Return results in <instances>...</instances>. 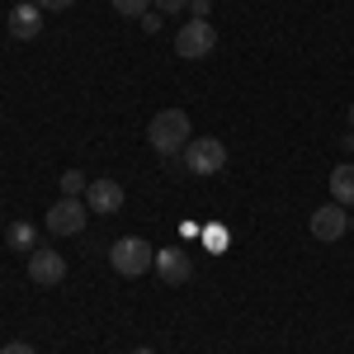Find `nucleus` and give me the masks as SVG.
Instances as JSON below:
<instances>
[{"mask_svg": "<svg viewBox=\"0 0 354 354\" xmlns=\"http://www.w3.org/2000/svg\"><path fill=\"white\" fill-rule=\"evenodd\" d=\"M189 113L185 109H161L151 123H147V142L161 151V156H180L189 147Z\"/></svg>", "mask_w": 354, "mask_h": 354, "instance_id": "1", "label": "nucleus"}, {"mask_svg": "<svg viewBox=\"0 0 354 354\" xmlns=\"http://www.w3.org/2000/svg\"><path fill=\"white\" fill-rule=\"evenodd\" d=\"M109 265L123 279H142L147 270H156V250L142 241V236H123V241L109 245Z\"/></svg>", "mask_w": 354, "mask_h": 354, "instance_id": "2", "label": "nucleus"}, {"mask_svg": "<svg viewBox=\"0 0 354 354\" xmlns=\"http://www.w3.org/2000/svg\"><path fill=\"white\" fill-rule=\"evenodd\" d=\"M180 161L189 175H218L222 165H227V147H222L218 137H189V147L180 151Z\"/></svg>", "mask_w": 354, "mask_h": 354, "instance_id": "3", "label": "nucleus"}, {"mask_svg": "<svg viewBox=\"0 0 354 354\" xmlns=\"http://www.w3.org/2000/svg\"><path fill=\"white\" fill-rule=\"evenodd\" d=\"M213 48H218V28L208 24V19H189L185 28H175V53L185 57V62L213 57Z\"/></svg>", "mask_w": 354, "mask_h": 354, "instance_id": "4", "label": "nucleus"}, {"mask_svg": "<svg viewBox=\"0 0 354 354\" xmlns=\"http://www.w3.org/2000/svg\"><path fill=\"white\" fill-rule=\"evenodd\" d=\"M85 218H90L85 198H57L53 208H48V232H53V236H81Z\"/></svg>", "mask_w": 354, "mask_h": 354, "instance_id": "5", "label": "nucleus"}, {"mask_svg": "<svg viewBox=\"0 0 354 354\" xmlns=\"http://www.w3.org/2000/svg\"><path fill=\"white\" fill-rule=\"evenodd\" d=\"M307 227H312V236H317V241H340V236L350 232V213H345L340 203H322V208L312 213Z\"/></svg>", "mask_w": 354, "mask_h": 354, "instance_id": "6", "label": "nucleus"}, {"mask_svg": "<svg viewBox=\"0 0 354 354\" xmlns=\"http://www.w3.org/2000/svg\"><path fill=\"white\" fill-rule=\"evenodd\" d=\"M28 279L43 283V288H57V283L66 279V260H62L57 250H43V245H38V250L28 255Z\"/></svg>", "mask_w": 354, "mask_h": 354, "instance_id": "7", "label": "nucleus"}, {"mask_svg": "<svg viewBox=\"0 0 354 354\" xmlns=\"http://www.w3.org/2000/svg\"><path fill=\"white\" fill-rule=\"evenodd\" d=\"M85 208L100 213V218L118 213V208H123V185H118V180H90V189H85Z\"/></svg>", "mask_w": 354, "mask_h": 354, "instance_id": "8", "label": "nucleus"}, {"mask_svg": "<svg viewBox=\"0 0 354 354\" xmlns=\"http://www.w3.org/2000/svg\"><path fill=\"white\" fill-rule=\"evenodd\" d=\"M156 274H161L165 283H189L194 260L180 250V245H165V250H156Z\"/></svg>", "mask_w": 354, "mask_h": 354, "instance_id": "9", "label": "nucleus"}, {"mask_svg": "<svg viewBox=\"0 0 354 354\" xmlns=\"http://www.w3.org/2000/svg\"><path fill=\"white\" fill-rule=\"evenodd\" d=\"M10 33L19 38V43H28V38H38L43 33V10L28 0V5H15L10 10Z\"/></svg>", "mask_w": 354, "mask_h": 354, "instance_id": "10", "label": "nucleus"}, {"mask_svg": "<svg viewBox=\"0 0 354 354\" xmlns=\"http://www.w3.org/2000/svg\"><path fill=\"white\" fill-rule=\"evenodd\" d=\"M326 185H330V203H340V208H354V165H335Z\"/></svg>", "mask_w": 354, "mask_h": 354, "instance_id": "11", "label": "nucleus"}, {"mask_svg": "<svg viewBox=\"0 0 354 354\" xmlns=\"http://www.w3.org/2000/svg\"><path fill=\"white\" fill-rule=\"evenodd\" d=\"M5 241H10V250H24V255H33V250H38V227H28V222H10Z\"/></svg>", "mask_w": 354, "mask_h": 354, "instance_id": "12", "label": "nucleus"}, {"mask_svg": "<svg viewBox=\"0 0 354 354\" xmlns=\"http://www.w3.org/2000/svg\"><path fill=\"white\" fill-rule=\"evenodd\" d=\"M62 198H85V189H90V180H85L81 170H62Z\"/></svg>", "mask_w": 354, "mask_h": 354, "instance_id": "13", "label": "nucleus"}, {"mask_svg": "<svg viewBox=\"0 0 354 354\" xmlns=\"http://www.w3.org/2000/svg\"><path fill=\"white\" fill-rule=\"evenodd\" d=\"M113 10H118L123 19H142V15L151 10V0H113Z\"/></svg>", "mask_w": 354, "mask_h": 354, "instance_id": "14", "label": "nucleus"}, {"mask_svg": "<svg viewBox=\"0 0 354 354\" xmlns=\"http://www.w3.org/2000/svg\"><path fill=\"white\" fill-rule=\"evenodd\" d=\"M151 10H161V15H180V10H189V0H151Z\"/></svg>", "mask_w": 354, "mask_h": 354, "instance_id": "15", "label": "nucleus"}, {"mask_svg": "<svg viewBox=\"0 0 354 354\" xmlns=\"http://www.w3.org/2000/svg\"><path fill=\"white\" fill-rule=\"evenodd\" d=\"M33 5H38V10H43V15H48V10H71V5H76V0H33Z\"/></svg>", "mask_w": 354, "mask_h": 354, "instance_id": "16", "label": "nucleus"}, {"mask_svg": "<svg viewBox=\"0 0 354 354\" xmlns=\"http://www.w3.org/2000/svg\"><path fill=\"white\" fill-rule=\"evenodd\" d=\"M156 28H161V10H147L142 15V33H156Z\"/></svg>", "mask_w": 354, "mask_h": 354, "instance_id": "17", "label": "nucleus"}, {"mask_svg": "<svg viewBox=\"0 0 354 354\" xmlns=\"http://www.w3.org/2000/svg\"><path fill=\"white\" fill-rule=\"evenodd\" d=\"M189 10H194V19H208V10H213V0H189Z\"/></svg>", "mask_w": 354, "mask_h": 354, "instance_id": "18", "label": "nucleus"}, {"mask_svg": "<svg viewBox=\"0 0 354 354\" xmlns=\"http://www.w3.org/2000/svg\"><path fill=\"white\" fill-rule=\"evenodd\" d=\"M0 354H38V350H33V345H24V340H10Z\"/></svg>", "mask_w": 354, "mask_h": 354, "instance_id": "19", "label": "nucleus"}, {"mask_svg": "<svg viewBox=\"0 0 354 354\" xmlns=\"http://www.w3.org/2000/svg\"><path fill=\"white\" fill-rule=\"evenodd\" d=\"M350 128H354V104H350Z\"/></svg>", "mask_w": 354, "mask_h": 354, "instance_id": "20", "label": "nucleus"}, {"mask_svg": "<svg viewBox=\"0 0 354 354\" xmlns=\"http://www.w3.org/2000/svg\"><path fill=\"white\" fill-rule=\"evenodd\" d=\"M137 354H151V350H137Z\"/></svg>", "mask_w": 354, "mask_h": 354, "instance_id": "21", "label": "nucleus"}]
</instances>
